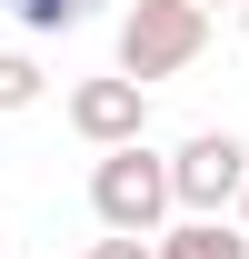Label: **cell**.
I'll use <instances>...</instances> for the list:
<instances>
[{
    "mask_svg": "<svg viewBox=\"0 0 249 259\" xmlns=\"http://www.w3.org/2000/svg\"><path fill=\"white\" fill-rule=\"evenodd\" d=\"M0 259H10V229H0Z\"/></svg>",
    "mask_w": 249,
    "mask_h": 259,
    "instance_id": "8fae6325",
    "label": "cell"
},
{
    "mask_svg": "<svg viewBox=\"0 0 249 259\" xmlns=\"http://www.w3.org/2000/svg\"><path fill=\"white\" fill-rule=\"evenodd\" d=\"M90 259H159V249L140 239V229H110V239H90Z\"/></svg>",
    "mask_w": 249,
    "mask_h": 259,
    "instance_id": "ba28073f",
    "label": "cell"
},
{
    "mask_svg": "<svg viewBox=\"0 0 249 259\" xmlns=\"http://www.w3.org/2000/svg\"><path fill=\"white\" fill-rule=\"evenodd\" d=\"M170 180H180V209H189V220H219V209L249 190V140H229V130H189L180 150H170Z\"/></svg>",
    "mask_w": 249,
    "mask_h": 259,
    "instance_id": "3957f363",
    "label": "cell"
},
{
    "mask_svg": "<svg viewBox=\"0 0 249 259\" xmlns=\"http://www.w3.org/2000/svg\"><path fill=\"white\" fill-rule=\"evenodd\" d=\"M170 209H180L170 160H150L140 140H130V150H100V169H90V220L100 229H140V239H150Z\"/></svg>",
    "mask_w": 249,
    "mask_h": 259,
    "instance_id": "6da1fadb",
    "label": "cell"
},
{
    "mask_svg": "<svg viewBox=\"0 0 249 259\" xmlns=\"http://www.w3.org/2000/svg\"><path fill=\"white\" fill-rule=\"evenodd\" d=\"M239 229H249V190H239Z\"/></svg>",
    "mask_w": 249,
    "mask_h": 259,
    "instance_id": "30bf717a",
    "label": "cell"
},
{
    "mask_svg": "<svg viewBox=\"0 0 249 259\" xmlns=\"http://www.w3.org/2000/svg\"><path fill=\"white\" fill-rule=\"evenodd\" d=\"M159 259H249V229L239 220H180L159 239Z\"/></svg>",
    "mask_w": 249,
    "mask_h": 259,
    "instance_id": "5b68a950",
    "label": "cell"
},
{
    "mask_svg": "<svg viewBox=\"0 0 249 259\" xmlns=\"http://www.w3.org/2000/svg\"><path fill=\"white\" fill-rule=\"evenodd\" d=\"M90 10H100V0H10V20H20V30H80Z\"/></svg>",
    "mask_w": 249,
    "mask_h": 259,
    "instance_id": "52a82bcc",
    "label": "cell"
},
{
    "mask_svg": "<svg viewBox=\"0 0 249 259\" xmlns=\"http://www.w3.org/2000/svg\"><path fill=\"white\" fill-rule=\"evenodd\" d=\"M210 50V10L199 0H130L120 10V70L130 80H170Z\"/></svg>",
    "mask_w": 249,
    "mask_h": 259,
    "instance_id": "7a4b0ae2",
    "label": "cell"
},
{
    "mask_svg": "<svg viewBox=\"0 0 249 259\" xmlns=\"http://www.w3.org/2000/svg\"><path fill=\"white\" fill-rule=\"evenodd\" d=\"M199 10H239V0H199Z\"/></svg>",
    "mask_w": 249,
    "mask_h": 259,
    "instance_id": "9c48e42d",
    "label": "cell"
},
{
    "mask_svg": "<svg viewBox=\"0 0 249 259\" xmlns=\"http://www.w3.org/2000/svg\"><path fill=\"white\" fill-rule=\"evenodd\" d=\"M70 130H80L90 150H130V140L150 130V80H130V70L80 80V90H70Z\"/></svg>",
    "mask_w": 249,
    "mask_h": 259,
    "instance_id": "277c9868",
    "label": "cell"
},
{
    "mask_svg": "<svg viewBox=\"0 0 249 259\" xmlns=\"http://www.w3.org/2000/svg\"><path fill=\"white\" fill-rule=\"evenodd\" d=\"M239 30H249V0H239Z\"/></svg>",
    "mask_w": 249,
    "mask_h": 259,
    "instance_id": "7c38bea8",
    "label": "cell"
},
{
    "mask_svg": "<svg viewBox=\"0 0 249 259\" xmlns=\"http://www.w3.org/2000/svg\"><path fill=\"white\" fill-rule=\"evenodd\" d=\"M40 90H50V80H40L30 50H0V110H40Z\"/></svg>",
    "mask_w": 249,
    "mask_h": 259,
    "instance_id": "8992f818",
    "label": "cell"
}]
</instances>
